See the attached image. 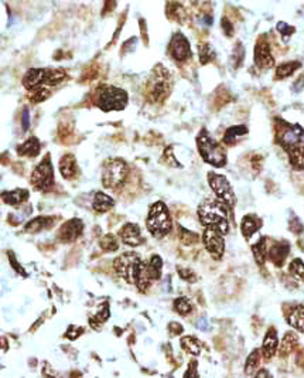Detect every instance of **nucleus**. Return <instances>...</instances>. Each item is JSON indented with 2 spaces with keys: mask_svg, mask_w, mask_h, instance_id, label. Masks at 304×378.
<instances>
[{
  "mask_svg": "<svg viewBox=\"0 0 304 378\" xmlns=\"http://www.w3.org/2000/svg\"><path fill=\"white\" fill-rule=\"evenodd\" d=\"M46 78H47L46 68H31L23 76V85L30 91H33L43 84H46Z\"/></svg>",
  "mask_w": 304,
  "mask_h": 378,
  "instance_id": "obj_16",
  "label": "nucleus"
},
{
  "mask_svg": "<svg viewBox=\"0 0 304 378\" xmlns=\"http://www.w3.org/2000/svg\"><path fill=\"white\" fill-rule=\"evenodd\" d=\"M247 133V128L246 126H243V125H239V126H232V128H229L227 129V132L224 135V142L227 143V145H234V143H237L243 135H246Z\"/></svg>",
  "mask_w": 304,
  "mask_h": 378,
  "instance_id": "obj_25",
  "label": "nucleus"
},
{
  "mask_svg": "<svg viewBox=\"0 0 304 378\" xmlns=\"http://www.w3.org/2000/svg\"><path fill=\"white\" fill-rule=\"evenodd\" d=\"M30 197V193L26 189H17L13 191H4L1 194V199L6 204L9 206H21L23 203H26Z\"/></svg>",
  "mask_w": 304,
  "mask_h": 378,
  "instance_id": "obj_17",
  "label": "nucleus"
},
{
  "mask_svg": "<svg viewBox=\"0 0 304 378\" xmlns=\"http://www.w3.org/2000/svg\"><path fill=\"white\" fill-rule=\"evenodd\" d=\"M169 329H170V331L173 334H180V333H182V326L179 324V323H174V321L169 324Z\"/></svg>",
  "mask_w": 304,
  "mask_h": 378,
  "instance_id": "obj_49",
  "label": "nucleus"
},
{
  "mask_svg": "<svg viewBox=\"0 0 304 378\" xmlns=\"http://www.w3.org/2000/svg\"><path fill=\"white\" fill-rule=\"evenodd\" d=\"M277 30H279V31H282L285 36H290V34L295 31V29H293V27L287 26V24H286V23H283V21H280V23L277 24Z\"/></svg>",
  "mask_w": 304,
  "mask_h": 378,
  "instance_id": "obj_46",
  "label": "nucleus"
},
{
  "mask_svg": "<svg viewBox=\"0 0 304 378\" xmlns=\"http://www.w3.org/2000/svg\"><path fill=\"white\" fill-rule=\"evenodd\" d=\"M277 142L287 153L304 146V129L297 125H289L280 121L277 125Z\"/></svg>",
  "mask_w": 304,
  "mask_h": 378,
  "instance_id": "obj_7",
  "label": "nucleus"
},
{
  "mask_svg": "<svg viewBox=\"0 0 304 378\" xmlns=\"http://www.w3.org/2000/svg\"><path fill=\"white\" fill-rule=\"evenodd\" d=\"M214 50L212 47L207 44V43H204V44H201L200 46V61L201 64H207L209 63L211 60H214Z\"/></svg>",
  "mask_w": 304,
  "mask_h": 378,
  "instance_id": "obj_40",
  "label": "nucleus"
},
{
  "mask_svg": "<svg viewBox=\"0 0 304 378\" xmlns=\"http://www.w3.org/2000/svg\"><path fill=\"white\" fill-rule=\"evenodd\" d=\"M126 176H127L126 163L121 159H112L105 164L102 183L106 189H116L126 180Z\"/></svg>",
  "mask_w": 304,
  "mask_h": 378,
  "instance_id": "obj_8",
  "label": "nucleus"
},
{
  "mask_svg": "<svg viewBox=\"0 0 304 378\" xmlns=\"http://www.w3.org/2000/svg\"><path fill=\"white\" fill-rule=\"evenodd\" d=\"M114 204L115 200L111 196L99 191V193H96L95 197H94L92 207H94L96 213H106V211H109L111 208L114 207Z\"/></svg>",
  "mask_w": 304,
  "mask_h": 378,
  "instance_id": "obj_21",
  "label": "nucleus"
},
{
  "mask_svg": "<svg viewBox=\"0 0 304 378\" xmlns=\"http://www.w3.org/2000/svg\"><path fill=\"white\" fill-rule=\"evenodd\" d=\"M200 221L207 228H215L219 232L228 234L229 231V211L228 206L219 200L205 201L198 207Z\"/></svg>",
  "mask_w": 304,
  "mask_h": 378,
  "instance_id": "obj_2",
  "label": "nucleus"
},
{
  "mask_svg": "<svg viewBox=\"0 0 304 378\" xmlns=\"http://www.w3.org/2000/svg\"><path fill=\"white\" fill-rule=\"evenodd\" d=\"M162 258L159 255H153L152 258H150V261L147 262V272H149L150 279H160V276H162Z\"/></svg>",
  "mask_w": 304,
  "mask_h": 378,
  "instance_id": "obj_27",
  "label": "nucleus"
},
{
  "mask_svg": "<svg viewBox=\"0 0 304 378\" xmlns=\"http://www.w3.org/2000/svg\"><path fill=\"white\" fill-rule=\"evenodd\" d=\"M115 269L127 284L136 285L139 291H146L150 285V276L147 272V264L134 252H126L119 255L114 262Z\"/></svg>",
  "mask_w": 304,
  "mask_h": 378,
  "instance_id": "obj_1",
  "label": "nucleus"
},
{
  "mask_svg": "<svg viewBox=\"0 0 304 378\" xmlns=\"http://www.w3.org/2000/svg\"><path fill=\"white\" fill-rule=\"evenodd\" d=\"M260 220L255 216H252V214H249V216H245L243 220H242V224H241V229H242V234L243 236L249 239L250 236L253 235L255 232H256L257 229L260 228Z\"/></svg>",
  "mask_w": 304,
  "mask_h": 378,
  "instance_id": "obj_19",
  "label": "nucleus"
},
{
  "mask_svg": "<svg viewBox=\"0 0 304 378\" xmlns=\"http://www.w3.org/2000/svg\"><path fill=\"white\" fill-rule=\"evenodd\" d=\"M60 171L64 179H71L76 173V160L72 154H65L60 161Z\"/></svg>",
  "mask_w": 304,
  "mask_h": 378,
  "instance_id": "obj_22",
  "label": "nucleus"
},
{
  "mask_svg": "<svg viewBox=\"0 0 304 378\" xmlns=\"http://www.w3.org/2000/svg\"><path fill=\"white\" fill-rule=\"evenodd\" d=\"M289 324L304 333V306L295 307L289 314Z\"/></svg>",
  "mask_w": 304,
  "mask_h": 378,
  "instance_id": "obj_26",
  "label": "nucleus"
},
{
  "mask_svg": "<svg viewBox=\"0 0 304 378\" xmlns=\"http://www.w3.org/2000/svg\"><path fill=\"white\" fill-rule=\"evenodd\" d=\"M197 326H198L200 329H202V330H208V323H207L205 319H201V320L197 323Z\"/></svg>",
  "mask_w": 304,
  "mask_h": 378,
  "instance_id": "obj_51",
  "label": "nucleus"
},
{
  "mask_svg": "<svg viewBox=\"0 0 304 378\" xmlns=\"http://www.w3.org/2000/svg\"><path fill=\"white\" fill-rule=\"evenodd\" d=\"M82 229H84L82 221L78 218H72V220L67 221L65 224H62V227L60 228L58 238L64 242H72L82 234Z\"/></svg>",
  "mask_w": 304,
  "mask_h": 378,
  "instance_id": "obj_14",
  "label": "nucleus"
},
{
  "mask_svg": "<svg viewBox=\"0 0 304 378\" xmlns=\"http://www.w3.org/2000/svg\"><path fill=\"white\" fill-rule=\"evenodd\" d=\"M48 96H50V91H48L47 88L38 86V88H36V89L30 91L29 99L31 101V102H34V104H38V102L46 101Z\"/></svg>",
  "mask_w": 304,
  "mask_h": 378,
  "instance_id": "obj_37",
  "label": "nucleus"
},
{
  "mask_svg": "<svg viewBox=\"0 0 304 378\" xmlns=\"http://www.w3.org/2000/svg\"><path fill=\"white\" fill-rule=\"evenodd\" d=\"M179 275H180L184 281H191V282H194V281H195V275H194V272H192V271H190V269H185V268H179Z\"/></svg>",
  "mask_w": 304,
  "mask_h": 378,
  "instance_id": "obj_43",
  "label": "nucleus"
},
{
  "mask_svg": "<svg viewBox=\"0 0 304 378\" xmlns=\"http://www.w3.org/2000/svg\"><path fill=\"white\" fill-rule=\"evenodd\" d=\"M184 378H198V373H197V361H191L190 369L185 373Z\"/></svg>",
  "mask_w": 304,
  "mask_h": 378,
  "instance_id": "obj_44",
  "label": "nucleus"
},
{
  "mask_svg": "<svg viewBox=\"0 0 304 378\" xmlns=\"http://www.w3.org/2000/svg\"><path fill=\"white\" fill-rule=\"evenodd\" d=\"M259 360H260V351L253 350L246 360V366H245V373L246 374H252L256 370V367L259 366Z\"/></svg>",
  "mask_w": 304,
  "mask_h": 378,
  "instance_id": "obj_38",
  "label": "nucleus"
},
{
  "mask_svg": "<svg viewBox=\"0 0 304 378\" xmlns=\"http://www.w3.org/2000/svg\"><path fill=\"white\" fill-rule=\"evenodd\" d=\"M243 47H242V44H238L237 48L234 50V67H238L241 63H242V60H243Z\"/></svg>",
  "mask_w": 304,
  "mask_h": 378,
  "instance_id": "obj_42",
  "label": "nucleus"
},
{
  "mask_svg": "<svg viewBox=\"0 0 304 378\" xmlns=\"http://www.w3.org/2000/svg\"><path fill=\"white\" fill-rule=\"evenodd\" d=\"M119 236L122 238L126 245L129 246H139L143 244L142 234H140V228L137 224H132V223H127L124 224L123 227L121 228L119 231Z\"/></svg>",
  "mask_w": 304,
  "mask_h": 378,
  "instance_id": "obj_15",
  "label": "nucleus"
},
{
  "mask_svg": "<svg viewBox=\"0 0 304 378\" xmlns=\"http://www.w3.org/2000/svg\"><path fill=\"white\" fill-rule=\"evenodd\" d=\"M99 244H101V248L104 249L105 252H114V251H116L119 248L118 239L112 234H106V235L102 236Z\"/></svg>",
  "mask_w": 304,
  "mask_h": 378,
  "instance_id": "obj_35",
  "label": "nucleus"
},
{
  "mask_svg": "<svg viewBox=\"0 0 304 378\" xmlns=\"http://www.w3.org/2000/svg\"><path fill=\"white\" fill-rule=\"evenodd\" d=\"M296 344H297V336L295 333H287L280 344V353L283 356H287L292 350L295 349Z\"/></svg>",
  "mask_w": 304,
  "mask_h": 378,
  "instance_id": "obj_34",
  "label": "nucleus"
},
{
  "mask_svg": "<svg viewBox=\"0 0 304 378\" xmlns=\"http://www.w3.org/2000/svg\"><path fill=\"white\" fill-rule=\"evenodd\" d=\"M289 269H290V272L295 275V276H297L299 279L304 281V264L302 262V259H295V261H292Z\"/></svg>",
  "mask_w": 304,
  "mask_h": 378,
  "instance_id": "obj_41",
  "label": "nucleus"
},
{
  "mask_svg": "<svg viewBox=\"0 0 304 378\" xmlns=\"http://www.w3.org/2000/svg\"><path fill=\"white\" fill-rule=\"evenodd\" d=\"M303 88H304V74H302V76L297 78V81H296L295 84H293V91L299 92V91H302Z\"/></svg>",
  "mask_w": 304,
  "mask_h": 378,
  "instance_id": "obj_47",
  "label": "nucleus"
},
{
  "mask_svg": "<svg viewBox=\"0 0 304 378\" xmlns=\"http://www.w3.org/2000/svg\"><path fill=\"white\" fill-rule=\"evenodd\" d=\"M208 181L209 187L214 190V193L218 197L219 201H222L228 207L235 206V203H237L235 193H234V190H232L228 179L225 176L217 174V173H208Z\"/></svg>",
  "mask_w": 304,
  "mask_h": 378,
  "instance_id": "obj_10",
  "label": "nucleus"
},
{
  "mask_svg": "<svg viewBox=\"0 0 304 378\" xmlns=\"http://www.w3.org/2000/svg\"><path fill=\"white\" fill-rule=\"evenodd\" d=\"M67 78V73L64 70H47V78L46 84L47 85H57L62 82Z\"/></svg>",
  "mask_w": 304,
  "mask_h": 378,
  "instance_id": "obj_31",
  "label": "nucleus"
},
{
  "mask_svg": "<svg viewBox=\"0 0 304 378\" xmlns=\"http://www.w3.org/2000/svg\"><path fill=\"white\" fill-rule=\"evenodd\" d=\"M169 53L174 60L177 61H184L188 57H191V47L190 41L187 40L185 36H182L181 33H176L170 40L169 44Z\"/></svg>",
  "mask_w": 304,
  "mask_h": 378,
  "instance_id": "obj_12",
  "label": "nucleus"
},
{
  "mask_svg": "<svg viewBox=\"0 0 304 378\" xmlns=\"http://www.w3.org/2000/svg\"><path fill=\"white\" fill-rule=\"evenodd\" d=\"M222 29L225 30V33H227V36H232V24H231V21H229L227 17H224L222 19Z\"/></svg>",
  "mask_w": 304,
  "mask_h": 378,
  "instance_id": "obj_48",
  "label": "nucleus"
},
{
  "mask_svg": "<svg viewBox=\"0 0 304 378\" xmlns=\"http://www.w3.org/2000/svg\"><path fill=\"white\" fill-rule=\"evenodd\" d=\"M167 16L170 19L182 21L184 17H185V11H184V9L181 7V4H179V3H169L167 4Z\"/></svg>",
  "mask_w": 304,
  "mask_h": 378,
  "instance_id": "obj_36",
  "label": "nucleus"
},
{
  "mask_svg": "<svg viewBox=\"0 0 304 378\" xmlns=\"http://www.w3.org/2000/svg\"><path fill=\"white\" fill-rule=\"evenodd\" d=\"M255 378H269V373H267L266 370H260Z\"/></svg>",
  "mask_w": 304,
  "mask_h": 378,
  "instance_id": "obj_52",
  "label": "nucleus"
},
{
  "mask_svg": "<svg viewBox=\"0 0 304 378\" xmlns=\"http://www.w3.org/2000/svg\"><path fill=\"white\" fill-rule=\"evenodd\" d=\"M290 229L296 232V234H300L302 231H303V224L300 223V220H297V218H293L292 221H290Z\"/></svg>",
  "mask_w": 304,
  "mask_h": 378,
  "instance_id": "obj_45",
  "label": "nucleus"
},
{
  "mask_svg": "<svg viewBox=\"0 0 304 378\" xmlns=\"http://www.w3.org/2000/svg\"><path fill=\"white\" fill-rule=\"evenodd\" d=\"M202 242L205 249L208 251V254L214 259L219 261L224 255V249H225V242H224V236L215 228H205L204 234H202Z\"/></svg>",
  "mask_w": 304,
  "mask_h": 378,
  "instance_id": "obj_11",
  "label": "nucleus"
},
{
  "mask_svg": "<svg viewBox=\"0 0 304 378\" xmlns=\"http://www.w3.org/2000/svg\"><path fill=\"white\" fill-rule=\"evenodd\" d=\"M290 245L287 242H276L275 245L269 249V258L276 266H282L285 262L286 256L289 255Z\"/></svg>",
  "mask_w": 304,
  "mask_h": 378,
  "instance_id": "obj_18",
  "label": "nucleus"
},
{
  "mask_svg": "<svg viewBox=\"0 0 304 378\" xmlns=\"http://www.w3.org/2000/svg\"><path fill=\"white\" fill-rule=\"evenodd\" d=\"M21 125H23V129H24V131H27V129H29L30 121H29V111H27V109H24V112H23Z\"/></svg>",
  "mask_w": 304,
  "mask_h": 378,
  "instance_id": "obj_50",
  "label": "nucleus"
},
{
  "mask_svg": "<svg viewBox=\"0 0 304 378\" xmlns=\"http://www.w3.org/2000/svg\"><path fill=\"white\" fill-rule=\"evenodd\" d=\"M40 141L37 138H29L24 143H21L17 149V153L20 156H27V157H36L40 153Z\"/></svg>",
  "mask_w": 304,
  "mask_h": 378,
  "instance_id": "obj_20",
  "label": "nucleus"
},
{
  "mask_svg": "<svg viewBox=\"0 0 304 378\" xmlns=\"http://www.w3.org/2000/svg\"><path fill=\"white\" fill-rule=\"evenodd\" d=\"M252 252H253V256H255L257 264H265L266 255L269 254L266 249V239H265V238H260L256 244H253V245H252Z\"/></svg>",
  "mask_w": 304,
  "mask_h": 378,
  "instance_id": "obj_28",
  "label": "nucleus"
},
{
  "mask_svg": "<svg viewBox=\"0 0 304 378\" xmlns=\"http://www.w3.org/2000/svg\"><path fill=\"white\" fill-rule=\"evenodd\" d=\"M31 184L34 186V189L40 191H46L51 189L54 184V170H53V164L50 154L46 156V159L40 161L37 167L31 173Z\"/></svg>",
  "mask_w": 304,
  "mask_h": 378,
  "instance_id": "obj_9",
  "label": "nucleus"
},
{
  "mask_svg": "<svg viewBox=\"0 0 304 378\" xmlns=\"http://www.w3.org/2000/svg\"><path fill=\"white\" fill-rule=\"evenodd\" d=\"M197 145L205 163L215 167H224L227 164V151L207 131H201L197 138Z\"/></svg>",
  "mask_w": 304,
  "mask_h": 378,
  "instance_id": "obj_4",
  "label": "nucleus"
},
{
  "mask_svg": "<svg viewBox=\"0 0 304 378\" xmlns=\"http://www.w3.org/2000/svg\"><path fill=\"white\" fill-rule=\"evenodd\" d=\"M146 226H147L149 232L156 238H163L167 234H170L171 227H173L171 216L169 208L164 203L157 201V203L152 204V207L149 210Z\"/></svg>",
  "mask_w": 304,
  "mask_h": 378,
  "instance_id": "obj_5",
  "label": "nucleus"
},
{
  "mask_svg": "<svg viewBox=\"0 0 304 378\" xmlns=\"http://www.w3.org/2000/svg\"><path fill=\"white\" fill-rule=\"evenodd\" d=\"M289 157H290V163L295 166L296 169L304 170V146H300L293 151H290Z\"/></svg>",
  "mask_w": 304,
  "mask_h": 378,
  "instance_id": "obj_32",
  "label": "nucleus"
},
{
  "mask_svg": "<svg viewBox=\"0 0 304 378\" xmlns=\"http://www.w3.org/2000/svg\"><path fill=\"white\" fill-rule=\"evenodd\" d=\"M95 104L104 111H122L127 105V94L123 89L112 85L101 86L96 92Z\"/></svg>",
  "mask_w": 304,
  "mask_h": 378,
  "instance_id": "obj_6",
  "label": "nucleus"
},
{
  "mask_svg": "<svg viewBox=\"0 0 304 378\" xmlns=\"http://www.w3.org/2000/svg\"><path fill=\"white\" fill-rule=\"evenodd\" d=\"M181 347L185 351H188L190 354H194V356H198L201 353V344L197 339H194L191 336H185V337L181 339Z\"/></svg>",
  "mask_w": 304,
  "mask_h": 378,
  "instance_id": "obj_29",
  "label": "nucleus"
},
{
  "mask_svg": "<svg viewBox=\"0 0 304 378\" xmlns=\"http://www.w3.org/2000/svg\"><path fill=\"white\" fill-rule=\"evenodd\" d=\"M255 64L263 70L275 66V58L272 57L270 47L265 38H260L255 47Z\"/></svg>",
  "mask_w": 304,
  "mask_h": 378,
  "instance_id": "obj_13",
  "label": "nucleus"
},
{
  "mask_svg": "<svg viewBox=\"0 0 304 378\" xmlns=\"http://www.w3.org/2000/svg\"><path fill=\"white\" fill-rule=\"evenodd\" d=\"M179 231H180V241L184 245H194L200 241V235L192 232L190 229H187V228L180 227Z\"/></svg>",
  "mask_w": 304,
  "mask_h": 378,
  "instance_id": "obj_33",
  "label": "nucleus"
},
{
  "mask_svg": "<svg viewBox=\"0 0 304 378\" xmlns=\"http://www.w3.org/2000/svg\"><path fill=\"white\" fill-rule=\"evenodd\" d=\"M171 84L173 81H171L170 73L164 67H156L146 85V98L149 99V102L162 104L170 94Z\"/></svg>",
  "mask_w": 304,
  "mask_h": 378,
  "instance_id": "obj_3",
  "label": "nucleus"
},
{
  "mask_svg": "<svg viewBox=\"0 0 304 378\" xmlns=\"http://www.w3.org/2000/svg\"><path fill=\"white\" fill-rule=\"evenodd\" d=\"M54 223V218L51 217H37V218H33L31 221H29L27 224H26V231L27 232H31V234H34V232H38V231H41V229H44V228L51 227V224Z\"/></svg>",
  "mask_w": 304,
  "mask_h": 378,
  "instance_id": "obj_24",
  "label": "nucleus"
},
{
  "mask_svg": "<svg viewBox=\"0 0 304 378\" xmlns=\"http://www.w3.org/2000/svg\"><path fill=\"white\" fill-rule=\"evenodd\" d=\"M299 67H300V63H297V61L285 63V64L277 67V70H276V78H277V79H282V78H286V76H290Z\"/></svg>",
  "mask_w": 304,
  "mask_h": 378,
  "instance_id": "obj_30",
  "label": "nucleus"
},
{
  "mask_svg": "<svg viewBox=\"0 0 304 378\" xmlns=\"http://www.w3.org/2000/svg\"><path fill=\"white\" fill-rule=\"evenodd\" d=\"M191 309H192V306H191V302L187 298H179V299L174 301V310L179 314L185 316V314H188L191 312Z\"/></svg>",
  "mask_w": 304,
  "mask_h": 378,
  "instance_id": "obj_39",
  "label": "nucleus"
},
{
  "mask_svg": "<svg viewBox=\"0 0 304 378\" xmlns=\"http://www.w3.org/2000/svg\"><path fill=\"white\" fill-rule=\"evenodd\" d=\"M276 349H277V334H276L275 329H270L266 333V336H265L262 351H263L265 357L270 359L276 353Z\"/></svg>",
  "mask_w": 304,
  "mask_h": 378,
  "instance_id": "obj_23",
  "label": "nucleus"
}]
</instances>
